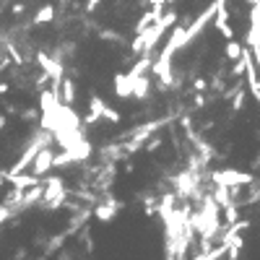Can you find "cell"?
Wrapping results in <instances>:
<instances>
[{
	"mask_svg": "<svg viewBox=\"0 0 260 260\" xmlns=\"http://www.w3.org/2000/svg\"><path fill=\"white\" fill-rule=\"evenodd\" d=\"M174 21H177V13H174V11L162 13L151 26H148V29H143V32L135 34V42H130V50H133L135 55H151L154 47H156V42L164 36L166 29H172Z\"/></svg>",
	"mask_w": 260,
	"mask_h": 260,
	"instance_id": "cell-1",
	"label": "cell"
},
{
	"mask_svg": "<svg viewBox=\"0 0 260 260\" xmlns=\"http://www.w3.org/2000/svg\"><path fill=\"white\" fill-rule=\"evenodd\" d=\"M65 200H68V190H65L63 180L60 177H47V180H44V193H42L44 208L58 211V208L65 206Z\"/></svg>",
	"mask_w": 260,
	"mask_h": 260,
	"instance_id": "cell-2",
	"label": "cell"
},
{
	"mask_svg": "<svg viewBox=\"0 0 260 260\" xmlns=\"http://www.w3.org/2000/svg\"><path fill=\"white\" fill-rule=\"evenodd\" d=\"M89 154H91V146H89V141L81 138V141L65 146V151L60 156H52V166H68L73 162H83V159H89Z\"/></svg>",
	"mask_w": 260,
	"mask_h": 260,
	"instance_id": "cell-3",
	"label": "cell"
},
{
	"mask_svg": "<svg viewBox=\"0 0 260 260\" xmlns=\"http://www.w3.org/2000/svg\"><path fill=\"white\" fill-rule=\"evenodd\" d=\"M211 180L213 185H227V188H234V185H253V174L250 172H239V169H216L211 172Z\"/></svg>",
	"mask_w": 260,
	"mask_h": 260,
	"instance_id": "cell-4",
	"label": "cell"
},
{
	"mask_svg": "<svg viewBox=\"0 0 260 260\" xmlns=\"http://www.w3.org/2000/svg\"><path fill=\"white\" fill-rule=\"evenodd\" d=\"M36 63H39V65H42V70L52 78V91L58 94V91H60V78L65 76L63 63H60L58 58H50L47 52H36Z\"/></svg>",
	"mask_w": 260,
	"mask_h": 260,
	"instance_id": "cell-5",
	"label": "cell"
},
{
	"mask_svg": "<svg viewBox=\"0 0 260 260\" xmlns=\"http://www.w3.org/2000/svg\"><path fill=\"white\" fill-rule=\"evenodd\" d=\"M245 42H247V47L260 44V0H253V3H250V29H247Z\"/></svg>",
	"mask_w": 260,
	"mask_h": 260,
	"instance_id": "cell-6",
	"label": "cell"
},
{
	"mask_svg": "<svg viewBox=\"0 0 260 260\" xmlns=\"http://www.w3.org/2000/svg\"><path fill=\"white\" fill-rule=\"evenodd\" d=\"M120 208H123V200H115L112 195H107V203H97V206H91V216H97L99 221H112Z\"/></svg>",
	"mask_w": 260,
	"mask_h": 260,
	"instance_id": "cell-7",
	"label": "cell"
},
{
	"mask_svg": "<svg viewBox=\"0 0 260 260\" xmlns=\"http://www.w3.org/2000/svg\"><path fill=\"white\" fill-rule=\"evenodd\" d=\"M52 148L50 146H42L39 151H36V156L32 159V174H36V177H44L50 169H52Z\"/></svg>",
	"mask_w": 260,
	"mask_h": 260,
	"instance_id": "cell-8",
	"label": "cell"
},
{
	"mask_svg": "<svg viewBox=\"0 0 260 260\" xmlns=\"http://www.w3.org/2000/svg\"><path fill=\"white\" fill-rule=\"evenodd\" d=\"M174 185H177V198H190V195L195 193V188H198V174L188 169L174 180Z\"/></svg>",
	"mask_w": 260,
	"mask_h": 260,
	"instance_id": "cell-9",
	"label": "cell"
},
{
	"mask_svg": "<svg viewBox=\"0 0 260 260\" xmlns=\"http://www.w3.org/2000/svg\"><path fill=\"white\" fill-rule=\"evenodd\" d=\"M148 89H151V81L146 78V73H143V76L130 78V97H135V99H146Z\"/></svg>",
	"mask_w": 260,
	"mask_h": 260,
	"instance_id": "cell-10",
	"label": "cell"
},
{
	"mask_svg": "<svg viewBox=\"0 0 260 260\" xmlns=\"http://www.w3.org/2000/svg\"><path fill=\"white\" fill-rule=\"evenodd\" d=\"M58 97L63 104H73L76 101V83H73V78H60V91H58Z\"/></svg>",
	"mask_w": 260,
	"mask_h": 260,
	"instance_id": "cell-11",
	"label": "cell"
},
{
	"mask_svg": "<svg viewBox=\"0 0 260 260\" xmlns=\"http://www.w3.org/2000/svg\"><path fill=\"white\" fill-rule=\"evenodd\" d=\"M101 107H104V101H101L99 97H91L89 99V115H86V120H83V125H97L101 120Z\"/></svg>",
	"mask_w": 260,
	"mask_h": 260,
	"instance_id": "cell-12",
	"label": "cell"
},
{
	"mask_svg": "<svg viewBox=\"0 0 260 260\" xmlns=\"http://www.w3.org/2000/svg\"><path fill=\"white\" fill-rule=\"evenodd\" d=\"M5 182H11L13 188H21V190H26V188H32V185H36V182H42V177H36V174H13V177H8Z\"/></svg>",
	"mask_w": 260,
	"mask_h": 260,
	"instance_id": "cell-13",
	"label": "cell"
},
{
	"mask_svg": "<svg viewBox=\"0 0 260 260\" xmlns=\"http://www.w3.org/2000/svg\"><path fill=\"white\" fill-rule=\"evenodd\" d=\"M211 198H213V203H216L219 208H224V206H229V203H234V200H231V193H229L227 185H216V188H213V193H211Z\"/></svg>",
	"mask_w": 260,
	"mask_h": 260,
	"instance_id": "cell-14",
	"label": "cell"
},
{
	"mask_svg": "<svg viewBox=\"0 0 260 260\" xmlns=\"http://www.w3.org/2000/svg\"><path fill=\"white\" fill-rule=\"evenodd\" d=\"M115 94L120 99H130V76L128 73H117L115 76Z\"/></svg>",
	"mask_w": 260,
	"mask_h": 260,
	"instance_id": "cell-15",
	"label": "cell"
},
{
	"mask_svg": "<svg viewBox=\"0 0 260 260\" xmlns=\"http://www.w3.org/2000/svg\"><path fill=\"white\" fill-rule=\"evenodd\" d=\"M151 63H154V58H151V55H143V58H141V60H138V63L133 65V68L128 70V76H130V78L143 76V73H148V70H151Z\"/></svg>",
	"mask_w": 260,
	"mask_h": 260,
	"instance_id": "cell-16",
	"label": "cell"
},
{
	"mask_svg": "<svg viewBox=\"0 0 260 260\" xmlns=\"http://www.w3.org/2000/svg\"><path fill=\"white\" fill-rule=\"evenodd\" d=\"M55 18V8L52 5H42L39 11L34 13V18H32V24L34 26H42V24H47V21H52Z\"/></svg>",
	"mask_w": 260,
	"mask_h": 260,
	"instance_id": "cell-17",
	"label": "cell"
},
{
	"mask_svg": "<svg viewBox=\"0 0 260 260\" xmlns=\"http://www.w3.org/2000/svg\"><path fill=\"white\" fill-rule=\"evenodd\" d=\"M242 50H245V44H239V42H234V36L227 42V50H224V55H227V60H237L239 55H242Z\"/></svg>",
	"mask_w": 260,
	"mask_h": 260,
	"instance_id": "cell-18",
	"label": "cell"
},
{
	"mask_svg": "<svg viewBox=\"0 0 260 260\" xmlns=\"http://www.w3.org/2000/svg\"><path fill=\"white\" fill-rule=\"evenodd\" d=\"M65 239H68V234H65V231H63V234H55V237L50 239V242H47V255L58 253V250L65 245Z\"/></svg>",
	"mask_w": 260,
	"mask_h": 260,
	"instance_id": "cell-19",
	"label": "cell"
},
{
	"mask_svg": "<svg viewBox=\"0 0 260 260\" xmlns=\"http://www.w3.org/2000/svg\"><path fill=\"white\" fill-rule=\"evenodd\" d=\"M242 107H245V89L237 86V91L231 94V109H234V112H239Z\"/></svg>",
	"mask_w": 260,
	"mask_h": 260,
	"instance_id": "cell-20",
	"label": "cell"
},
{
	"mask_svg": "<svg viewBox=\"0 0 260 260\" xmlns=\"http://www.w3.org/2000/svg\"><path fill=\"white\" fill-rule=\"evenodd\" d=\"M143 148H146V151H159V148H162V138L159 135H148L146 138V143H143Z\"/></svg>",
	"mask_w": 260,
	"mask_h": 260,
	"instance_id": "cell-21",
	"label": "cell"
},
{
	"mask_svg": "<svg viewBox=\"0 0 260 260\" xmlns=\"http://www.w3.org/2000/svg\"><path fill=\"white\" fill-rule=\"evenodd\" d=\"M99 36H101V39H109V42H125V36L123 34H120V32H112V29H104V32H99Z\"/></svg>",
	"mask_w": 260,
	"mask_h": 260,
	"instance_id": "cell-22",
	"label": "cell"
},
{
	"mask_svg": "<svg viewBox=\"0 0 260 260\" xmlns=\"http://www.w3.org/2000/svg\"><path fill=\"white\" fill-rule=\"evenodd\" d=\"M101 117H104V120H109V123H120V112H117V109H112V107H101Z\"/></svg>",
	"mask_w": 260,
	"mask_h": 260,
	"instance_id": "cell-23",
	"label": "cell"
},
{
	"mask_svg": "<svg viewBox=\"0 0 260 260\" xmlns=\"http://www.w3.org/2000/svg\"><path fill=\"white\" fill-rule=\"evenodd\" d=\"M151 24H154V16H151V11H148V13L141 16V21L135 24V34H138V32H143V29H148Z\"/></svg>",
	"mask_w": 260,
	"mask_h": 260,
	"instance_id": "cell-24",
	"label": "cell"
},
{
	"mask_svg": "<svg viewBox=\"0 0 260 260\" xmlns=\"http://www.w3.org/2000/svg\"><path fill=\"white\" fill-rule=\"evenodd\" d=\"M234 63H237V65L231 68V76H234V78H242V76H245V55H239Z\"/></svg>",
	"mask_w": 260,
	"mask_h": 260,
	"instance_id": "cell-25",
	"label": "cell"
},
{
	"mask_svg": "<svg viewBox=\"0 0 260 260\" xmlns=\"http://www.w3.org/2000/svg\"><path fill=\"white\" fill-rule=\"evenodd\" d=\"M18 115H21V120H26V123H34V120L39 117V112H36L34 107H29V109H21Z\"/></svg>",
	"mask_w": 260,
	"mask_h": 260,
	"instance_id": "cell-26",
	"label": "cell"
},
{
	"mask_svg": "<svg viewBox=\"0 0 260 260\" xmlns=\"http://www.w3.org/2000/svg\"><path fill=\"white\" fill-rule=\"evenodd\" d=\"M8 55L13 58V63H16V65H24V58H21V52H18V50L13 47V42H8Z\"/></svg>",
	"mask_w": 260,
	"mask_h": 260,
	"instance_id": "cell-27",
	"label": "cell"
},
{
	"mask_svg": "<svg viewBox=\"0 0 260 260\" xmlns=\"http://www.w3.org/2000/svg\"><path fill=\"white\" fill-rule=\"evenodd\" d=\"M193 89H195V91H206V89H208V81H206V78H200V76H198V78H193Z\"/></svg>",
	"mask_w": 260,
	"mask_h": 260,
	"instance_id": "cell-28",
	"label": "cell"
},
{
	"mask_svg": "<svg viewBox=\"0 0 260 260\" xmlns=\"http://www.w3.org/2000/svg\"><path fill=\"white\" fill-rule=\"evenodd\" d=\"M208 86H211L213 91H224V81H221L219 76H213V78L208 81Z\"/></svg>",
	"mask_w": 260,
	"mask_h": 260,
	"instance_id": "cell-29",
	"label": "cell"
},
{
	"mask_svg": "<svg viewBox=\"0 0 260 260\" xmlns=\"http://www.w3.org/2000/svg\"><path fill=\"white\" fill-rule=\"evenodd\" d=\"M193 104L198 107V109H200V107H206V99H203V91H195V101H193Z\"/></svg>",
	"mask_w": 260,
	"mask_h": 260,
	"instance_id": "cell-30",
	"label": "cell"
},
{
	"mask_svg": "<svg viewBox=\"0 0 260 260\" xmlns=\"http://www.w3.org/2000/svg\"><path fill=\"white\" fill-rule=\"evenodd\" d=\"M101 0H86V11H97Z\"/></svg>",
	"mask_w": 260,
	"mask_h": 260,
	"instance_id": "cell-31",
	"label": "cell"
},
{
	"mask_svg": "<svg viewBox=\"0 0 260 260\" xmlns=\"http://www.w3.org/2000/svg\"><path fill=\"white\" fill-rule=\"evenodd\" d=\"M5 115H18V109L13 104H5Z\"/></svg>",
	"mask_w": 260,
	"mask_h": 260,
	"instance_id": "cell-32",
	"label": "cell"
},
{
	"mask_svg": "<svg viewBox=\"0 0 260 260\" xmlns=\"http://www.w3.org/2000/svg\"><path fill=\"white\" fill-rule=\"evenodd\" d=\"M13 13H16V16H21V13H24V5H21V3H16V5H13Z\"/></svg>",
	"mask_w": 260,
	"mask_h": 260,
	"instance_id": "cell-33",
	"label": "cell"
},
{
	"mask_svg": "<svg viewBox=\"0 0 260 260\" xmlns=\"http://www.w3.org/2000/svg\"><path fill=\"white\" fill-rule=\"evenodd\" d=\"M250 166H253V169H260V154L253 159V164H250Z\"/></svg>",
	"mask_w": 260,
	"mask_h": 260,
	"instance_id": "cell-34",
	"label": "cell"
},
{
	"mask_svg": "<svg viewBox=\"0 0 260 260\" xmlns=\"http://www.w3.org/2000/svg\"><path fill=\"white\" fill-rule=\"evenodd\" d=\"M5 128V115H0V130Z\"/></svg>",
	"mask_w": 260,
	"mask_h": 260,
	"instance_id": "cell-35",
	"label": "cell"
},
{
	"mask_svg": "<svg viewBox=\"0 0 260 260\" xmlns=\"http://www.w3.org/2000/svg\"><path fill=\"white\" fill-rule=\"evenodd\" d=\"M3 182H5V177H3V169H0V188H3Z\"/></svg>",
	"mask_w": 260,
	"mask_h": 260,
	"instance_id": "cell-36",
	"label": "cell"
},
{
	"mask_svg": "<svg viewBox=\"0 0 260 260\" xmlns=\"http://www.w3.org/2000/svg\"><path fill=\"white\" fill-rule=\"evenodd\" d=\"M164 3H166V5H169V3H177V0H164Z\"/></svg>",
	"mask_w": 260,
	"mask_h": 260,
	"instance_id": "cell-37",
	"label": "cell"
},
{
	"mask_svg": "<svg viewBox=\"0 0 260 260\" xmlns=\"http://www.w3.org/2000/svg\"><path fill=\"white\" fill-rule=\"evenodd\" d=\"M60 3H68V0H60Z\"/></svg>",
	"mask_w": 260,
	"mask_h": 260,
	"instance_id": "cell-38",
	"label": "cell"
}]
</instances>
